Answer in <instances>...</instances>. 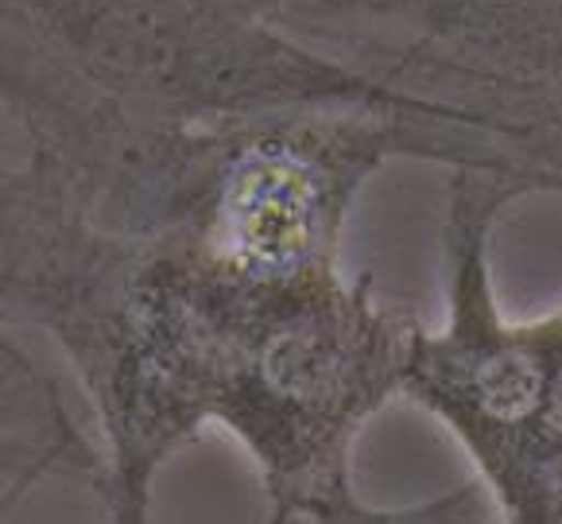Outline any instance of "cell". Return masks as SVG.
I'll use <instances>...</instances> for the list:
<instances>
[{
  "instance_id": "obj_1",
  "label": "cell",
  "mask_w": 562,
  "mask_h": 524,
  "mask_svg": "<svg viewBox=\"0 0 562 524\" xmlns=\"http://www.w3.org/2000/svg\"><path fill=\"white\" fill-rule=\"evenodd\" d=\"M233 242L252 260H283L299 249L306 225V191L283 167H260L233 194Z\"/></svg>"
}]
</instances>
